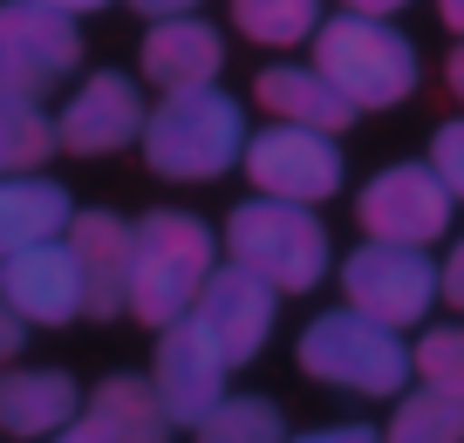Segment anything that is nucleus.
Segmentation results:
<instances>
[{
    "mask_svg": "<svg viewBox=\"0 0 464 443\" xmlns=\"http://www.w3.org/2000/svg\"><path fill=\"white\" fill-rule=\"evenodd\" d=\"M144 164L171 185H212L246 158V116L226 89H178L144 116Z\"/></svg>",
    "mask_w": 464,
    "mask_h": 443,
    "instance_id": "nucleus-1",
    "label": "nucleus"
},
{
    "mask_svg": "<svg viewBox=\"0 0 464 443\" xmlns=\"http://www.w3.org/2000/svg\"><path fill=\"white\" fill-rule=\"evenodd\" d=\"M212 232L191 212H144L130 239V307L144 328H171L191 314V301L212 280Z\"/></svg>",
    "mask_w": 464,
    "mask_h": 443,
    "instance_id": "nucleus-2",
    "label": "nucleus"
},
{
    "mask_svg": "<svg viewBox=\"0 0 464 443\" xmlns=\"http://www.w3.org/2000/svg\"><path fill=\"white\" fill-rule=\"evenodd\" d=\"M294 361L301 375H314L321 389H342V396H396L410 382V348L396 342V328L355 314V307H334V314H314L294 342Z\"/></svg>",
    "mask_w": 464,
    "mask_h": 443,
    "instance_id": "nucleus-3",
    "label": "nucleus"
},
{
    "mask_svg": "<svg viewBox=\"0 0 464 443\" xmlns=\"http://www.w3.org/2000/svg\"><path fill=\"white\" fill-rule=\"evenodd\" d=\"M314 69L348 96V110H390L417 89V48L390 21L369 14H334L314 28Z\"/></svg>",
    "mask_w": 464,
    "mask_h": 443,
    "instance_id": "nucleus-4",
    "label": "nucleus"
},
{
    "mask_svg": "<svg viewBox=\"0 0 464 443\" xmlns=\"http://www.w3.org/2000/svg\"><path fill=\"white\" fill-rule=\"evenodd\" d=\"M226 253H232V266L260 273L274 294H307L328 273V232H321L314 205L246 198L226 218Z\"/></svg>",
    "mask_w": 464,
    "mask_h": 443,
    "instance_id": "nucleus-5",
    "label": "nucleus"
},
{
    "mask_svg": "<svg viewBox=\"0 0 464 443\" xmlns=\"http://www.w3.org/2000/svg\"><path fill=\"white\" fill-rule=\"evenodd\" d=\"M82 62V34L69 14L34 7V0H7L0 7V102H42Z\"/></svg>",
    "mask_w": 464,
    "mask_h": 443,
    "instance_id": "nucleus-6",
    "label": "nucleus"
},
{
    "mask_svg": "<svg viewBox=\"0 0 464 443\" xmlns=\"http://www.w3.org/2000/svg\"><path fill=\"white\" fill-rule=\"evenodd\" d=\"M342 294H348L355 314L382 321V328H417L437 301V266L423 259V246L362 239L342 259Z\"/></svg>",
    "mask_w": 464,
    "mask_h": 443,
    "instance_id": "nucleus-7",
    "label": "nucleus"
},
{
    "mask_svg": "<svg viewBox=\"0 0 464 443\" xmlns=\"http://www.w3.org/2000/svg\"><path fill=\"white\" fill-rule=\"evenodd\" d=\"M246 178L260 198L280 205H321L342 191V150L328 130L301 123H266L260 137H246Z\"/></svg>",
    "mask_w": 464,
    "mask_h": 443,
    "instance_id": "nucleus-8",
    "label": "nucleus"
},
{
    "mask_svg": "<svg viewBox=\"0 0 464 443\" xmlns=\"http://www.w3.org/2000/svg\"><path fill=\"white\" fill-rule=\"evenodd\" d=\"M450 205L458 198L444 191V178L430 164H390L355 198V226H362V239H382V246H430L444 239Z\"/></svg>",
    "mask_w": 464,
    "mask_h": 443,
    "instance_id": "nucleus-9",
    "label": "nucleus"
},
{
    "mask_svg": "<svg viewBox=\"0 0 464 443\" xmlns=\"http://www.w3.org/2000/svg\"><path fill=\"white\" fill-rule=\"evenodd\" d=\"M274 286L246 266H212L205 294L191 301V328L226 355V369H246L253 355L266 348V328H274Z\"/></svg>",
    "mask_w": 464,
    "mask_h": 443,
    "instance_id": "nucleus-10",
    "label": "nucleus"
},
{
    "mask_svg": "<svg viewBox=\"0 0 464 443\" xmlns=\"http://www.w3.org/2000/svg\"><path fill=\"white\" fill-rule=\"evenodd\" d=\"M226 355H218L212 342H205L198 328L185 321H171V328H158V355H150V389H158L164 416H171L178 429H198L205 416L226 402Z\"/></svg>",
    "mask_w": 464,
    "mask_h": 443,
    "instance_id": "nucleus-11",
    "label": "nucleus"
},
{
    "mask_svg": "<svg viewBox=\"0 0 464 443\" xmlns=\"http://www.w3.org/2000/svg\"><path fill=\"white\" fill-rule=\"evenodd\" d=\"M144 96H137L130 75L116 69H96L89 82H75V96L62 102L55 116V150H69V158H110V150H123V143L144 137Z\"/></svg>",
    "mask_w": 464,
    "mask_h": 443,
    "instance_id": "nucleus-12",
    "label": "nucleus"
},
{
    "mask_svg": "<svg viewBox=\"0 0 464 443\" xmlns=\"http://www.w3.org/2000/svg\"><path fill=\"white\" fill-rule=\"evenodd\" d=\"M0 301L14 307L28 328H69L82 321V273H75L69 239L28 246V253L0 259Z\"/></svg>",
    "mask_w": 464,
    "mask_h": 443,
    "instance_id": "nucleus-13",
    "label": "nucleus"
},
{
    "mask_svg": "<svg viewBox=\"0 0 464 443\" xmlns=\"http://www.w3.org/2000/svg\"><path fill=\"white\" fill-rule=\"evenodd\" d=\"M62 239H69L75 273H82V314L116 321L130 307V239H137V226H123L116 212H75Z\"/></svg>",
    "mask_w": 464,
    "mask_h": 443,
    "instance_id": "nucleus-14",
    "label": "nucleus"
},
{
    "mask_svg": "<svg viewBox=\"0 0 464 443\" xmlns=\"http://www.w3.org/2000/svg\"><path fill=\"white\" fill-rule=\"evenodd\" d=\"M137 62H144V82H158L164 96H178V89H212L218 69H226V42H218L212 21L171 14V21H150Z\"/></svg>",
    "mask_w": 464,
    "mask_h": 443,
    "instance_id": "nucleus-15",
    "label": "nucleus"
},
{
    "mask_svg": "<svg viewBox=\"0 0 464 443\" xmlns=\"http://www.w3.org/2000/svg\"><path fill=\"white\" fill-rule=\"evenodd\" d=\"M82 389L69 369H7L0 375V437L14 443H48L62 423H75Z\"/></svg>",
    "mask_w": 464,
    "mask_h": 443,
    "instance_id": "nucleus-16",
    "label": "nucleus"
},
{
    "mask_svg": "<svg viewBox=\"0 0 464 443\" xmlns=\"http://www.w3.org/2000/svg\"><path fill=\"white\" fill-rule=\"evenodd\" d=\"M253 102H260L274 123L328 130V137H342V130L355 123L348 96L314 69V62H274V69H260V82H253Z\"/></svg>",
    "mask_w": 464,
    "mask_h": 443,
    "instance_id": "nucleus-17",
    "label": "nucleus"
},
{
    "mask_svg": "<svg viewBox=\"0 0 464 443\" xmlns=\"http://www.w3.org/2000/svg\"><path fill=\"white\" fill-rule=\"evenodd\" d=\"M69 218H75V205H69V191H62L55 178H42V171L0 178V259L62 239Z\"/></svg>",
    "mask_w": 464,
    "mask_h": 443,
    "instance_id": "nucleus-18",
    "label": "nucleus"
},
{
    "mask_svg": "<svg viewBox=\"0 0 464 443\" xmlns=\"http://www.w3.org/2000/svg\"><path fill=\"white\" fill-rule=\"evenodd\" d=\"M102 429H110V443H171V416H164L158 389H150V375H110V382H96V396H89V409Z\"/></svg>",
    "mask_w": 464,
    "mask_h": 443,
    "instance_id": "nucleus-19",
    "label": "nucleus"
},
{
    "mask_svg": "<svg viewBox=\"0 0 464 443\" xmlns=\"http://www.w3.org/2000/svg\"><path fill=\"white\" fill-rule=\"evenodd\" d=\"M382 443H464V396H444V389L423 382L417 396L396 402Z\"/></svg>",
    "mask_w": 464,
    "mask_h": 443,
    "instance_id": "nucleus-20",
    "label": "nucleus"
},
{
    "mask_svg": "<svg viewBox=\"0 0 464 443\" xmlns=\"http://www.w3.org/2000/svg\"><path fill=\"white\" fill-rule=\"evenodd\" d=\"M232 28L260 48H294L321 28V0H232Z\"/></svg>",
    "mask_w": 464,
    "mask_h": 443,
    "instance_id": "nucleus-21",
    "label": "nucleus"
},
{
    "mask_svg": "<svg viewBox=\"0 0 464 443\" xmlns=\"http://www.w3.org/2000/svg\"><path fill=\"white\" fill-rule=\"evenodd\" d=\"M55 150V116H42V102H0V178L42 171Z\"/></svg>",
    "mask_w": 464,
    "mask_h": 443,
    "instance_id": "nucleus-22",
    "label": "nucleus"
},
{
    "mask_svg": "<svg viewBox=\"0 0 464 443\" xmlns=\"http://www.w3.org/2000/svg\"><path fill=\"white\" fill-rule=\"evenodd\" d=\"M198 443H287L280 402H266V396H226L198 423Z\"/></svg>",
    "mask_w": 464,
    "mask_h": 443,
    "instance_id": "nucleus-23",
    "label": "nucleus"
},
{
    "mask_svg": "<svg viewBox=\"0 0 464 443\" xmlns=\"http://www.w3.org/2000/svg\"><path fill=\"white\" fill-rule=\"evenodd\" d=\"M410 369L444 396H464V328H423V342L410 348Z\"/></svg>",
    "mask_w": 464,
    "mask_h": 443,
    "instance_id": "nucleus-24",
    "label": "nucleus"
},
{
    "mask_svg": "<svg viewBox=\"0 0 464 443\" xmlns=\"http://www.w3.org/2000/svg\"><path fill=\"white\" fill-rule=\"evenodd\" d=\"M430 171L444 178V191L464 205V116L437 123V137H430Z\"/></svg>",
    "mask_w": 464,
    "mask_h": 443,
    "instance_id": "nucleus-25",
    "label": "nucleus"
},
{
    "mask_svg": "<svg viewBox=\"0 0 464 443\" xmlns=\"http://www.w3.org/2000/svg\"><path fill=\"white\" fill-rule=\"evenodd\" d=\"M437 294H444V301H450V307L464 314V239L450 246V259L437 266Z\"/></svg>",
    "mask_w": 464,
    "mask_h": 443,
    "instance_id": "nucleus-26",
    "label": "nucleus"
},
{
    "mask_svg": "<svg viewBox=\"0 0 464 443\" xmlns=\"http://www.w3.org/2000/svg\"><path fill=\"white\" fill-rule=\"evenodd\" d=\"M294 443H382L369 423H328V429H307V437H294Z\"/></svg>",
    "mask_w": 464,
    "mask_h": 443,
    "instance_id": "nucleus-27",
    "label": "nucleus"
},
{
    "mask_svg": "<svg viewBox=\"0 0 464 443\" xmlns=\"http://www.w3.org/2000/svg\"><path fill=\"white\" fill-rule=\"evenodd\" d=\"M21 342H28V321H21L7 301H0V361H14V355H21Z\"/></svg>",
    "mask_w": 464,
    "mask_h": 443,
    "instance_id": "nucleus-28",
    "label": "nucleus"
},
{
    "mask_svg": "<svg viewBox=\"0 0 464 443\" xmlns=\"http://www.w3.org/2000/svg\"><path fill=\"white\" fill-rule=\"evenodd\" d=\"M48 443H110V429H102L96 416H75V423H62Z\"/></svg>",
    "mask_w": 464,
    "mask_h": 443,
    "instance_id": "nucleus-29",
    "label": "nucleus"
},
{
    "mask_svg": "<svg viewBox=\"0 0 464 443\" xmlns=\"http://www.w3.org/2000/svg\"><path fill=\"white\" fill-rule=\"evenodd\" d=\"M130 7H137L144 21H171V14H191L198 0H130Z\"/></svg>",
    "mask_w": 464,
    "mask_h": 443,
    "instance_id": "nucleus-30",
    "label": "nucleus"
},
{
    "mask_svg": "<svg viewBox=\"0 0 464 443\" xmlns=\"http://www.w3.org/2000/svg\"><path fill=\"white\" fill-rule=\"evenodd\" d=\"M348 14H369V21H390L396 7H410V0H342Z\"/></svg>",
    "mask_w": 464,
    "mask_h": 443,
    "instance_id": "nucleus-31",
    "label": "nucleus"
},
{
    "mask_svg": "<svg viewBox=\"0 0 464 443\" xmlns=\"http://www.w3.org/2000/svg\"><path fill=\"white\" fill-rule=\"evenodd\" d=\"M444 89H450V96L464 102V42H458V48L444 55Z\"/></svg>",
    "mask_w": 464,
    "mask_h": 443,
    "instance_id": "nucleus-32",
    "label": "nucleus"
},
{
    "mask_svg": "<svg viewBox=\"0 0 464 443\" xmlns=\"http://www.w3.org/2000/svg\"><path fill=\"white\" fill-rule=\"evenodd\" d=\"M34 7H55V14H96V7H110V0H34Z\"/></svg>",
    "mask_w": 464,
    "mask_h": 443,
    "instance_id": "nucleus-33",
    "label": "nucleus"
},
{
    "mask_svg": "<svg viewBox=\"0 0 464 443\" xmlns=\"http://www.w3.org/2000/svg\"><path fill=\"white\" fill-rule=\"evenodd\" d=\"M437 21H444V28L464 42V0H437Z\"/></svg>",
    "mask_w": 464,
    "mask_h": 443,
    "instance_id": "nucleus-34",
    "label": "nucleus"
}]
</instances>
